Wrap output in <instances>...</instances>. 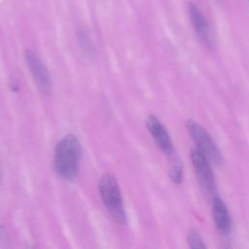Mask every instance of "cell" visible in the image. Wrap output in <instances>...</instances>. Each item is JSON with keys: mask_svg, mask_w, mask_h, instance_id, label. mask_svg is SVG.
Wrapping results in <instances>:
<instances>
[{"mask_svg": "<svg viewBox=\"0 0 249 249\" xmlns=\"http://www.w3.org/2000/svg\"><path fill=\"white\" fill-rule=\"evenodd\" d=\"M188 241H189V245L192 248H196V249H200V248H205V244L202 240V238L200 237V235L196 232V231H190L189 235H188Z\"/></svg>", "mask_w": 249, "mask_h": 249, "instance_id": "obj_11", "label": "cell"}, {"mask_svg": "<svg viewBox=\"0 0 249 249\" xmlns=\"http://www.w3.org/2000/svg\"><path fill=\"white\" fill-rule=\"evenodd\" d=\"M98 188L102 201L113 219L120 224L125 223V212L116 178L110 173L104 174L100 178Z\"/></svg>", "mask_w": 249, "mask_h": 249, "instance_id": "obj_2", "label": "cell"}, {"mask_svg": "<svg viewBox=\"0 0 249 249\" xmlns=\"http://www.w3.org/2000/svg\"><path fill=\"white\" fill-rule=\"evenodd\" d=\"M77 38H78L79 45H80L81 49L83 50V52L89 57L93 56L95 53V50H94V47L90 41V38H89L88 32L84 29L78 30Z\"/></svg>", "mask_w": 249, "mask_h": 249, "instance_id": "obj_9", "label": "cell"}, {"mask_svg": "<svg viewBox=\"0 0 249 249\" xmlns=\"http://www.w3.org/2000/svg\"><path fill=\"white\" fill-rule=\"evenodd\" d=\"M186 124L191 137L197 147L196 150L203 154L210 163L214 165L220 164L222 161L221 153L207 131L200 124L192 120L188 121Z\"/></svg>", "mask_w": 249, "mask_h": 249, "instance_id": "obj_3", "label": "cell"}, {"mask_svg": "<svg viewBox=\"0 0 249 249\" xmlns=\"http://www.w3.org/2000/svg\"><path fill=\"white\" fill-rule=\"evenodd\" d=\"M25 60L38 89L48 94L52 90L51 75L40 57L30 50L25 51Z\"/></svg>", "mask_w": 249, "mask_h": 249, "instance_id": "obj_4", "label": "cell"}, {"mask_svg": "<svg viewBox=\"0 0 249 249\" xmlns=\"http://www.w3.org/2000/svg\"><path fill=\"white\" fill-rule=\"evenodd\" d=\"M81 145L73 134L64 136L54 150L53 165L56 173L66 180L76 178L79 171Z\"/></svg>", "mask_w": 249, "mask_h": 249, "instance_id": "obj_1", "label": "cell"}, {"mask_svg": "<svg viewBox=\"0 0 249 249\" xmlns=\"http://www.w3.org/2000/svg\"><path fill=\"white\" fill-rule=\"evenodd\" d=\"M172 165H171V169H170V178L171 180L176 183V184H180L182 182V164L181 161L179 160L178 158H173L171 160Z\"/></svg>", "mask_w": 249, "mask_h": 249, "instance_id": "obj_10", "label": "cell"}, {"mask_svg": "<svg viewBox=\"0 0 249 249\" xmlns=\"http://www.w3.org/2000/svg\"><path fill=\"white\" fill-rule=\"evenodd\" d=\"M146 125L159 148L167 156H171L173 154V146L170 136L159 119L154 115L149 116L146 121Z\"/></svg>", "mask_w": 249, "mask_h": 249, "instance_id": "obj_6", "label": "cell"}, {"mask_svg": "<svg viewBox=\"0 0 249 249\" xmlns=\"http://www.w3.org/2000/svg\"><path fill=\"white\" fill-rule=\"evenodd\" d=\"M189 16H190V19L194 27V30L196 31L199 40L206 45H210L211 35H210L208 23L201 10L196 3H193V2L189 3Z\"/></svg>", "mask_w": 249, "mask_h": 249, "instance_id": "obj_7", "label": "cell"}, {"mask_svg": "<svg viewBox=\"0 0 249 249\" xmlns=\"http://www.w3.org/2000/svg\"><path fill=\"white\" fill-rule=\"evenodd\" d=\"M212 215L217 229L227 233L231 229V217L225 202L218 196L212 200Z\"/></svg>", "mask_w": 249, "mask_h": 249, "instance_id": "obj_8", "label": "cell"}, {"mask_svg": "<svg viewBox=\"0 0 249 249\" xmlns=\"http://www.w3.org/2000/svg\"><path fill=\"white\" fill-rule=\"evenodd\" d=\"M191 159L201 187L207 192H213L215 189V181L210 167V161L196 149L191 152Z\"/></svg>", "mask_w": 249, "mask_h": 249, "instance_id": "obj_5", "label": "cell"}]
</instances>
